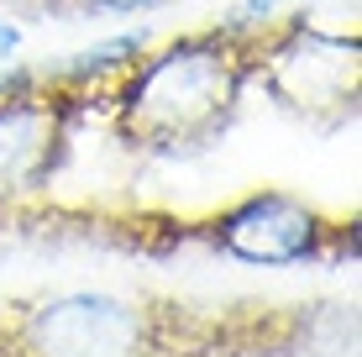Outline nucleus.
Instances as JSON below:
<instances>
[{"mask_svg": "<svg viewBox=\"0 0 362 357\" xmlns=\"http://www.w3.org/2000/svg\"><path fill=\"white\" fill-rule=\"evenodd\" d=\"M11 53H16V27L0 21V58H11Z\"/></svg>", "mask_w": 362, "mask_h": 357, "instance_id": "6e6552de", "label": "nucleus"}, {"mask_svg": "<svg viewBox=\"0 0 362 357\" xmlns=\"http://www.w3.org/2000/svg\"><path fill=\"white\" fill-rule=\"evenodd\" d=\"M84 11H116V16H127V11H147L158 6V0H79Z\"/></svg>", "mask_w": 362, "mask_h": 357, "instance_id": "423d86ee", "label": "nucleus"}, {"mask_svg": "<svg viewBox=\"0 0 362 357\" xmlns=\"http://www.w3.org/2000/svg\"><path fill=\"white\" fill-rule=\"evenodd\" d=\"M273 6H279V0H247V11H242V16H247V21H263Z\"/></svg>", "mask_w": 362, "mask_h": 357, "instance_id": "0eeeda50", "label": "nucleus"}, {"mask_svg": "<svg viewBox=\"0 0 362 357\" xmlns=\"http://www.w3.org/2000/svg\"><path fill=\"white\" fill-rule=\"evenodd\" d=\"M147 315L100 289H64L27 305L16 321V357H142Z\"/></svg>", "mask_w": 362, "mask_h": 357, "instance_id": "f03ea898", "label": "nucleus"}, {"mask_svg": "<svg viewBox=\"0 0 362 357\" xmlns=\"http://www.w3.org/2000/svg\"><path fill=\"white\" fill-rule=\"evenodd\" d=\"M268 84L284 105H294L299 116H315L320 105H336L352 116L357 95V47L341 37H320L310 21H294L273 47H263Z\"/></svg>", "mask_w": 362, "mask_h": 357, "instance_id": "7ed1b4c3", "label": "nucleus"}, {"mask_svg": "<svg viewBox=\"0 0 362 357\" xmlns=\"http://www.w3.org/2000/svg\"><path fill=\"white\" fill-rule=\"evenodd\" d=\"M69 137V95H6L0 100V200L53 179Z\"/></svg>", "mask_w": 362, "mask_h": 357, "instance_id": "20e7f679", "label": "nucleus"}, {"mask_svg": "<svg viewBox=\"0 0 362 357\" xmlns=\"http://www.w3.org/2000/svg\"><path fill=\"white\" fill-rule=\"evenodd\" d=\"M0 357H16V352H0Z\"/></svg>", "mask_w": 362, "mask_h": 357, "instance_id": "1a4fd4ad", "label": "nucleus"}, {"mask_svg": "<svg viewBox=\"0 0 362 357\" xmlns=\"http://www.w3.org/2000/svg\"><path fill=\"white\" fill-rule=\"evenodd\" d=\"M320 226L315 211H305L289 194H252L231 216H221L216 242L242 263H305L320 252Z\"/></svg>", "mask_w": 362, "mask_h": 357, "instance_id": "39448f33", "label": "nucleus"}, {"mask_svg": "<svg viewBox=\"0 0 362 357\" xmlns=\"http://www.w3.org/2000/svg\"><path fill=\"white\" fill-rule=\"evenodd\" d=\"M247 27L199 32L173 42L168 53L147 58L116 100L121 137L142 153H163V158H184L221 142V131L231 127L236 105H242L247 74L263 64L242 42Z\"/></svg>", "mask_w": 362, "mask_h": 357, "instance_id": "f257e3e1", "label": "nucleus"}]
</instances>
